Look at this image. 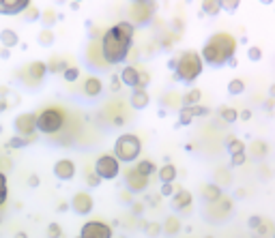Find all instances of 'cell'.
Listing matches in <instances>:
<instances>
[{
  "label": "cell",
  "mask_w": 275,
  "mask_h": 238,
  "mask_svg": "<svg viewBox=\"0 0 275 238\" xmlns=\"http://www.w3.org/2000/svg\"><path fill=\"white\" fill-rule=\"evenodd\" d=\"M134 35H136V24L134 22H118L116 26L108 28L101 39V54H104L106 63L118 65L125 63L131 45H134Z\"/></svg>",
  "instance_id": "1"
},
{
  "label": "cell",
  "mask_w": 275,
  "mask_h": 238,
  "mask_svg": "<svg viewBox=\"0 0 275 238\" xmlns=\"http://www.w3.org/2000/svg\"><path fill=\"white\" fill-rule=\"evenodd\" d=\"M200 56H202V60H205L207 65L215 67V69L226 67L230 60L237 56V39H234L232 35H228V33L213 35L205 43V47H202Z\"/></svg>",
  "instance_id": "2"
},
{
  "label": "cell",
  "mask_w": 275,
  "mask_h": 238,
  "mask_svg": "<svg viewBox=\"0 0 275 238\" xmlns=\"http://www.w3.org/2000/svg\"><path fill=\"white\" fill-rule=\"evenodd\" d=\"M202 69H205V60H202L198 51L187 49V51H183L181 56H177L174 73H177V80L183 82V84H191L193 80H198Z\"/></svg>",
  "instance_id": "3"
},
{
  "label": "cell",
  "mask_w": 275,
  "mask_h": 238,
  "mask_svg": "<svg viewBox=\"0 0 275 238\" xmlns=\"http://www.w3.org/2000/svg\"><path fill=\"white\" fill-rule=\"evenodd\" d=\"M142 152V142L134 133H123L116 142H114V157L123 163H131L140 157Z\"/></svg>",
  "instance_id": "4"
},
{
  "label": "cell",
  "mask_w": 275,
  "mask_h": 238,
  "mask_svg": "<svg viewBox=\"0 0 275 238\" xmlns=\"http://www.w3.org/2000/svg\"><path fill=\"white\" fill-rule=\"evenodd\" d=\"M63 125H65V114L56 108H47L37 114V131H41V133H47L49 136V133L60 131Z\"/></svg>",
  "instance_id": "5"
},
{
  "label": "cell",
  "mask_w": 275,
  "mask_h": 238,
  "mask_svg": "<svg viewBox=\"0 0 275 238\" xmlns=\"http://www.w3.org/2000/svg\"><path fill=\"white\" fill-rule=\"evenodd\" d=\"M95 172L101 176V180H114L120 174V161L114 154H101L95 163Z\"/></svg>",
  "instance_id": "6"
},
{
  "label": "cell",
  "mask_w": 275,
  "mask_h": 238,
  "mask_svg": "<svg viewBox=\"0 0 275 238\" xmlns=\"http://www.w3.org/2000/svg\"><path fill=\"white\" fill-rule=\"evenodd\" d=\"M13 127H15L17 136L30 140V138L35 136V131H37V114H33V112L19 114V116L15 118V122H13Z\"/></svg>",
  "instance_id": "7"
},
{
  "label": "cell",
  "mask_w": 275,
  "mask_h": 238,
  "mask_svg": "<svg viewBox=\"0 0 275 238\" xmlns=\"http://www.w3.org/2000/svg\"><path fill=\"white\" fill-rule=\"evenodd\" d=\"M125 187L131 193H142L148 189V176L140 174L136 168H127L125 170Z\"/></svg>",
  "instance_id": "8"
},
{
  "label": "cell",
  "mask_w": 275,
  "mask_h": 238,
  "mask_svg": "<svg viewBox=\"0 0 275 238\" xmlns=\"http://www.w3.org/2000/svg\"><path fill=\"white\" fill-rule=\"evenodd\" d=\"M80 238H112V227L101 221H86L82 225Z\"/></svg>",
  "instance_id": "9"
},
{
  "label": "cell",
  "mask_w": 275,
  "mask_h": 238,
  "mask_svg": "<svg viewBox=\"0 0 275 238\" xmlns=\"http://www.w3.org/2000/svg\"><path fill=\"white\" fill-rule=\"evenodd\" d=\"M71 210H73L76 215H82V217H86V215H90V210H93V206H95V200H93V195L90 193H86V191H80V193H76L73 198H71Z\"/></svg>",
  "instance_id": "10"
},
{
  "label": "cell",
  "mask_w": 275,
  "mask_h": 238,
  "mask_svg": "<svg viewBox=\"0 0 275 238\" xmlns=\"http://www.w3.org/2000/svg\"><path fill=\"white\" fill-rule=\"evenodd\" d=\"M207 114H209V108H202V105H196V108H181V110H179V120L174 122V127H177V129L187 127L196 116H207Z\"/></svg>",
  "instance_id": "11"
},
{
  "label": "cell",
  "mask_w": 275,
  "mask_h": 238,
  "mask_svg": "<svg viewBox=\"0 0 275 238\" xmlns=\"http://www.w3.org/2000/svg\"><path fill=\"white\" fill-rule=\"evenodd\" d=\"M45 73H47V65L41 63V60H35V63H30V65L22 71V77H24V82L37 84V82H41V80H43Z\"/></svg>",
  "instance_id": "12"
},
{
  "label": "cell",
  "mask_w": 275,
  "mask_h": 238,
  "mask_svg": "<svg viewBox=\"0 0 275 238\" xmlns=\"http://www.w3.org/2000/svg\"><path fill=\"white\" fill-rule=\"evenodd\" d=\"M30 9L28 0H0V15H17Z\"/></svg>",
  "instance_id": "13"
},
{
  "label": "cell",
  "mask_w": 275,
  "mask_h": 238,
  "mask_svg": "<svg viewBox=\"0 0 275 238\" xmlns=\"http://www.w3.org/2000/svg\"><path fill=\"white\" fill-rule=\"evenodd\" d=\"M54 176L58 180H71L76 176V163L71 159H58L54 163Z\"/></svg>",
  "instance_id": "14"
},
{
  "label": "cell",
  "mask_w": 275,
  "mask_h": 238,
  "mask_svg": "<svg viewBox=\"0 0 275 238\" xmlns=\"http://www.w3.org/2000/svg\"><path fill=\"white\" fill-rule=\"evenodd\" d=\"M120 82H123L125 86H129V88H140V82H142V71L140 69H136V67H131V65H127L123 71H120Z\"/></svg>",
  "instance_id": "15"
},
{
  "label": "cell",
  "mask_w": 275,
  "mask_h": 238,
  "mask_svg": "<svg viewBox=\"0 0 275 238\" xmlns=\"http://www.w3.org/2000/svg\"><path fill=\"white\" fill-rule=\"evenodd\" d=\"M148 103H151V97H148V92H146L144 88H136L134 92H131L129 105L134 108V110H146Z\"/></svg>",
  "instance_id": "16"
},
{
  "label": "cell",
  "mask_w": 275,
  "mask_h": 238,
  "mask_svg": "<svg viewBox=\"0 0 275 238\" xmlns=\"http://www.w3.org/2000/svg\"><path fill=\"white\" fill-rule=\"evenodd\" d=\"M202 198H205V202H209V204L219 202V198H221V187H219V184H215V182L205 184V187H202Z\"/></svg>",
  "instance_id": "17"
},
{
  "label": "cell",
  "mask_w": 275,
  "mask_h": 238,
  "mask_svg": "<svg viewBox=\"0 0 275 238\" xmlns=\"http://www.w3.org/2000/svg\"><path fill=\"white\" fill-rule=\"evenodd\" d=\"M191 193L187 189H179L174 195H172V206H174L177 210H183V208H187V206L191 204Z\"/></svg>",
  "instance_id": "18"
},
{
  "label": "cell",
  "mask_w": 275,
  "mask_h": 238,
  "mask_svg": "<svg viewBox=\"0 0 275 238\" xmlns=\"http://www.w3.org/2000/svg\"><path fill=\"white\" fill-rule=\"evenodd\" d=\"M157 176H159L161 184H172L174 178H177V165H172V163L161 165V168L157 170Z\"/></svg>",
  "instance_id": "19"
},
{
  "label": "cell",
  "mask_w": 275,
  "mask_h": 238,
  "mask_svg": "<svg viewBox=\"0 0 275 238\" xmlns=\"http://www.w3.org/2000/svg\"><path fill=\"white\" fill-rule=\"evenodd\" d=\"M0 43H3V47L11 49V47H15L19 43V37H17V33L13 28H3L0 30Z\"/></svg>",
  "instance_id": "20"
},
{
  "label": "cell",
  "mask_w": 275,
  "mask_h": 238,
  "mask_svg": "<svg viewBox=\"0 0 275 238\" xmlns=\"http://www.w3.org/2000/svg\"><path fill=\"white\" fill-rule=\"evenodd\" d=\"M101 90H104V84H101L99 77H88V80L84 82V95H86V97L93 99V97L99 95Z\"/></svg>",
  "instance_id": "21"
},
{
  "label": "cell",
  "mask_w": 275,
  "mask_h": 238,
  "mask_svg": "<svg viewBox=\"0 0 275 238\" xmlns=\"http://www.w3.org/2000/svg\"><path fill=\"white\" fill-rule=\"evenodd\" d=\"M202 99V90L200 88H191L185 97H183V105L181 108H196Z\"/></svg>",
  "instance_id": "22"
},
{
  "label": "cell",
  "mask_w": 275,
  "mask_h": 238,
  "mask_svg": "<svg viewBox=\"0 0 275 238\" xmlns=\"http://www.w3.org/2000/svg\"><path fill=\"white\" fill-rule=\"evenodd\" d=\"M161 227H164V234H168V236H177V234L181 232V219H177V217H168Z\"/></svg>",
  "instance_id": "23"
},
{
  "label": "cell",
  "mask_w": 275,
  "mask_h": 238,
  "mask_svg": "<svg viewBox=\"0 0 275 238\" xmlns=\"http://www.w3.org/2000/svg\"><path fill=\"white\" fill-rule=\"evenodd\" d=\"M269 146H267V142H252V146H249V157L254 159H262L264 154H267Z\"/></svg>",
  "instance_id": "24"
},
{
  "label": "cell",
  "mask_w": 275,
  "mask_h": 238,
  "mask_svg": "<svg viewBox=\"0 0 275 238\" xmlns=\"http://www.w3.org/2000/svg\"><path fill=\"white\" fill-rule=\"evenodd\" d=\"M136 170H138L140 174H144V176H148V178H151V176L155 174V172H157L159 168H155V163H153L151 159H142V161H138Z\"/></svg>",
  "instance_id": "25"
},
{
  "label": "cell",
  "mask_w": 275,
  "mask_h": 238,
  "mask_svg": "<svg viewBox=\"0 0 275 238\" xmlns=\"http://www.w3.org/2000/svg\"><path fill=\"white\" fill-rule=\"evenodd\" d=\"M219 11H221V3H217V0H207V3H202V13L217 15Z\"/></svg>",
  "instance_id": "26"
},
{
  "label": "cell",
  "mask_w": 275,
  "mask_h": 238,
  "mask_svg": "<svg viewBox=\"0 0 275 238\" xmlns=\"http://www.w3.org/2000/svg\"><path fill=\"white\" fill-rule=\"evenodd\" d=\"M219 116L223 122H234V120H239V112L234 110V108H221L219 110Z\"/></svg>",
  "instance_id": "27"
},
{
  "label": "cell",
  "mask_w": 275,
  "mask_h": 238,
  "mask_svg": "<svg viewBox=\"0 0 275 238\" xmlns=\"http://www.w3.org/2000/svg\"><path fill=\"white\" fill-rule=\"evenodd\" d=\"M226 150H228L230 154L245 152V144H243L241 140H228V142H226Z\"/></svg>",
  "instance_id": "28"
},
{
  "label": "cell",
  "mask_w": 275,
  "mask_h": 238,
  "mask_svg": "<svg viewBox=\"0 0 275 238\" xmlns=\"http://www.w3.org/2000/svg\"><path fill=\"white\" fill-rule=\"evenodd\" d=\"M243 90H245V82H243V80H232L230 82V84H228V92H230V95H241V92Z\"/></svg>",
  "instance_id": "29"
},
{
  "label": "cell",
  "mask_w": 275,
  "mask_h": 238,
  "mask_svg": "<svg viewBox=\"0 0 275 238\" xmlns=\"http://www.w3.org/2000/svg\"><path fill=\"white\" fill-rule=\"evenodd\" d=\"M37 41L41 45H52L54 43V33H52V30H41V33L37 35Z\"/></svg>",
  "instance_id": "30"
},
{
  "label": "cell",
  "mask_w": 275,
  "mask_h": 238,
  "mask_svg": "<svg viewBox=\"0 0 275 238\" xmlns=\"http://www.w3.org/2000/svg\"><path fill=\"white\" fill-rule=\"evenodd\" d=\"M30 140L28 138H22V136H13L11 140L7 142V148H24Z\"/></svg>",
  "instance_id": "31"
},
{
  "label": "cell",
  "mask_w": 275,
  "mask_h": 238,
  "mask_svg": "<svg viewBox=\"0 0 275 238\" xmlns=\"http://www.w3.org/2000/svg\"><path fill=\"white\" fill-rule=\"evenodd\" d=\"M7 195H9V187H7V176L0 172V206L7 202Z\"/></svg>",
  "instance_id": "32"
},
{
  "label": "cell",
  "mask_w": 275,
  "mask_h": 238,
  "mask_svg": "<svg viewBox=\"0 0 275 238\" xmlns=\"http://www.w3.org/2000/svg\"><path fill=\"white\" fill-rule=\"evenodd\" d=\"M239 7H241L239 0H221V11H226V13H234Z\"/></svg>",
  "instance_id": "33"
},
{
  "label": "cell",
  "mask_w": 275,
  "mask_h": 238,
  "mask_svg": "<svg viewBox=\"0 0 275 238\" xmlns=\"http://www.w3.org/2000/svg\"><path fill=\"white\" fill-rule=\"evenodd\" d=\"M247 161V154L245 152H237V154H230V168H239Z\"/></svg>",
  "instance_id": "34"
},
{
  "label": "cell",
  "mask_w": 275,
  "mask_h": 238,
  "mask_svg": "<svg viewBox=\"0 0 275 238\" xmlns=\"http://www.w3.org/2000/svg\"><path fill=\"white\" fill-rule=\"evenodd\" d=\"M47 238H63V227L58 223H49L47 225Z\"/></svg>",
  "instance_id": "35"
},
{
  "label": "cell",
  "mask_w": 275,
  "mask_h": 238,
  "mask_svg": "<svg viewBox=\"0 0 275 238\" xmlns=\"http://www.w3.org/2000/svg\"><path fill=\"white\" fill-rule=\"evenodd\" d=\"M41 19H43V24H45V26H52L56 19H58V15H56V11H52V9H47V11H43Z\"/></svg>",
  "instance_id": "36"
},
{
  "label": "cell",
  "mask_w": 275,
  "mask_h": 238,
  "mask_svg": "<svg viewBox=\"0 0 275 238\" xmlns=\"http://www.w3.org/2000/svg\"><path fill=\"white\" fill-rule=\"evenodd\" d=\"M247 58H249V60H254V63H258V60L262 58V49H260V47H256V45L247 47Z\"/></svg>",
  "instance_id": "37"
},
{
  "label": "cell",
  "mask_w": 275,
  "mask_h": 238,
  "mask_svg": "<svg viewBox=\"0 0 275 238\" xmlns=\"http://www.w3.org/2000/svg\"><path fill=\"white\" fill-rule=\"evenodd\" d=\"M41 15H43V13L39 11V9H35L33 5H30V9L26 11V22H37V19L41 17Z\"/></svg>",
  "instance_id": "38"
},
{
  "label": "cell",
  "mask_w": 275,
  "mask_h": 238,
  "mask_svg": "<svg viewBox=\"0 0 275 238\" xmlns=\"http://www.w3.org/2000/svg\"><path fill=\"white\" fill-rule=\"evenodd\" d=\"M67 69H69V67H67L65 60H54V65L47 67V71H52V73H58V71H63V73H65Z\"/></svg>",
  "instance_id": "39"
},
{
  "label": "cell",
  "mask_w": 275,
  "mask_h": 238,
  "mask_svg": "<svg viewBox=\"0 0 275 238\" xmlns=\"http://www.w3.org/2000/svg\"><path fill=\"white\" fill-rule=\"evenodd\" d=\"M63 75H65V80H67V82H76V80L80 77V69H78V67H69Z\"/></svg>",
  "instance_id": "40"
},
{
  "label": "cell",
  "mask_w": 275,
  "mask_h": 238,
  "mask_svg": "<svg viewBox=\"0 0 275 238\" xmlns=\"http://www.w3.org/2000/svg\"><path fill=\"white\" fill-rule=\"evenodd\" d=\"M86 184H88V187H93V189L99 187V184H101V176H99L97 172H95V174H88V176H86Z\"/></svg>",
  "instance_id": "41"
},
{
  "label": "cell",
  "mask_w": 275,
  "mask_h": 238,
  "mask_svg": "<svg viewBox=\"0 0 275 238\" xmlns=\"http://www.w3.org/2000/svg\"><path fill=\"white\" fill-rule=\"evenodd\" d=\"M174 193H177V191H174V187H172V184H161V195H164V198H172Z\"/></svg>",
  "instance_id": "42"
},
{
  "label": "cell",
  "mask_w": 275,
  "mask_h": 238,
  "mask_svg": "<svg viewBox=\"0 0 275 238\" xmlns=\"http://www.w3.org/2000/svg\"><path fill=\"white\" fill-rule=\"evenodd\" d=\"M249 227H260L262 225V217H258V215H254V217H249Z\"/></svg>",
  "instance_id": "43"
},
{
  "label": "cell",
  "mask_w": 275,
  "mask_h": 238,
  "mask_svg": "<svg viewBox=\"0 0 275 238\" xmlns=\"http://www.w3.org/2000/svg\"><path fill=\"white\" fill-rule=\"evenodd\" d=\"M217 178L223 180L221 184H228V182H230V174H228V170H219V172H217Z\"/></svg>",
  "instance_id": "44"
},
{
  "label": "cell",
  "mask_w": 275,
  "mask_h": 238,
  "mask_svg": "<svg viewBox=\"0 0 275 238\" xmlns=\"http://www.w3.org/2000/svg\"><path fill=\"white\" fill-rule=\"evenodd\" d=\"M161 230H164V227H161V225H146V232H148L151 236H157Z\"/></svg>",
  "instance_id": "45"
},
{
  "label": "cell",
  "mask_w": 275,
  "mask_h": 238,
  "mask_svg": "<svg viewBox=\"0 0 275 238\" xmlns=\"http://www.w3.org/2000/svg\"><path fill=\"white\" fill-rule=\"evenodd\" d=\"M120 84H123V82H120V75H112V90H118L120 88Z\"/></svg>",
  "instance_id": "46"
},
{
  "label": "cell",
  "mask_w": 275,
  "mask_h": 238,
  "mask_svg": "<svg viewBox=\"0 0 275 238\" xmlns=\"http://www.w3.org/2000/svg\"><path fill=\"white\" fill-rule=\"evenodd\" d=\"M28 184H30V187H39V176L37 174H33V176H28Z\"/></svg>",
  "instance_id": "47"
},
{
  "label": "cell",
  "mask_w": 275,
  "mask_h": 238,
  "mask_svg": "<svg viewBox=\"0 0 275 238\" xmlns=\"http://www.w3.org/2000/svg\"><path fill=\"white\" fill-rule=\"evenodd\" d=\"M239 118H241V120H249V118H252V112H249V110L239 112Z\"/></svg>",
  "instance_id": "48"
},
{
  "label": "cell",
  "mask_w": 275,
  "mask_h": 238,
  "mask_svg": "<svg viewBox=\"0 0 275 238\" xmlns=\"http://www.w3.org/2000/svg\"><path fill=\"white\" fill-rule=\"evenodd\" d=\"M67 208H71V204H58V213H65Z\"/></svg>",
  "instance_id": "49"
},
{
  "label": "cell",
  "mask_w": 275,
  "mask_h": 238,
  "mask_svg": "<svg viewBox=\"0 0 275 238\" xmlns=\"http://www.w3.org/2000/svg\"><path fill=\"white\" fill-rule=\"evenodd\" d=\"M0 58H9V49H7V47L0 49Z\"/></svg>",
  "instance_id": "50"
},
{
  "label": "cell",
  "mask_w": 275,
  "mask_h": 238,
  "mask_svg": "<svg viewBox=\"0 0 275 238\" xmlns=\"http://www.w3.org/2000/svg\"><path fill=\"white\" fill-rule=\"evenodd\" d=\"M239 65V60H237V56H234L232 60H230V63H228V67H237Z\"/></svg>",
  "instance_id": "51"
},
{
  "label": "cell",
  "mask_w": 275,
  "mask_h": 238,
  "mask_svg": "<svg viewBox=\"0 0 275 238\" xmlns=\"http://www.w3.org/2000/svg\"><path fill=\"white\" fill-rule=\"evenodd\" d=\"M269 95H271V99H275V84L269 88Z\"/></svg>",
  "instance_id": "52"
},
{
  "label": "cell",
  "mask_w": 275,
  "mask_h": 238,
  "mask_svg": "<svg viewBox=\"0 0 275 238\" xmlns=\"http://www.w3.org/2000/svg\"><path fill=\"white\" fill-rule=\"evenodd\" d=\"M15 238H28V236H26V232H17Z\"/></svg>",
  "instance_id": "53"
},
{
  "label": "cell",
  "mask_w": 275,
  "mask_h": 238,
  "mask_svg": "<svg viewBox=\"0 0 275 238\" xmlns=\"http://www.w3.org/2000/svg\"><path fill=\"white\" fill-rule=\"evenodd\" d=\"M0 221H3V219H0Z\"/></svg>",
  "instance_id": "54"
},
{
  "label": "cell",
  "mask_w": 275,
  "mask_h": 238,
  "mask_svg": "<svg viewBox=\"0 0 275 238\" xmlns=\"http://www.w3.org/2000/svg\"><path fill=\"white\" fill-rule=\"evenodd\" d=\"M273 238H275V236H273Z\"/></svg>",
  "instance_id": "55"
}]
</instances>
